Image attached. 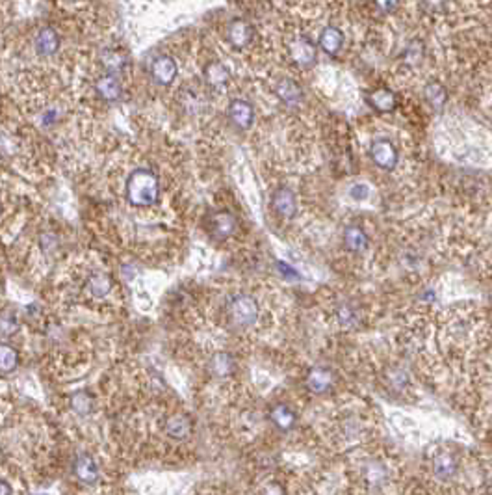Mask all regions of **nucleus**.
<instances>
[{"label":"nucleus","instance_id":"nucleus-8","mask_svg":"<svg viewBox=\"0 0 492 495\" xmlns=\"http://www.w3.org/2000/svg\"><path fill=\"white\" fill-rule=\"evenodd\" d=\"M227 116L231 119V123L240 130L251 129L255 123V109L246 99H232L227 109Z\"/></svg>","mask_w":492,"mask_h":495},{"label":"nucleus","instance_id":"nucleus-20","mask_svg":"<svg viewBox=\"0 0 492 495\" xmlns=\"http://www.w3.org/2000/svg\"><path fill=\"white\" fill-rule=\"evenodd\" d=\"M208 369L216 378H227L236 371V360L229 352H216L208 362Z\"/></svg>","mask_w":492,"mask_h":495},{"label":"nucleus","instance_id":"nucleus-27","mask_svg":"<svg viewBox=\"0 0 492 495\" xmlns=\"http://www.w3.org/2000/svg\"><path fill=\"white\" fill-rule=\"evenodd\" d=\"M93 406H95L93 399H91L88 393L76 391L73 396H71V408H73L74 413H79V416H88V413H91V411H93Z\"/></svg>","mask_w":492,"mask_h":495},{"label":"nucleus","instance_id":"nucleus-14","mask_svg":"<svg viewBox=\"0 0 492 495\" xmlns=\"http://www.w3.org/2000/svg\"><path fill=\"white\" fill-rule=\"evenodd\" d=\"M34 49L40 56H52L59 49V35L55 28L43 26L38 30L34 38Z\"/></svg>","mask_w":492,"mask_h":495},{"label":"nucleus","instance_id":"nucleus-10","mask_svg":"<svg viewBox=\"0 0 492 495\" xmlns=\"http://www.w3.org/2000/svg\"><path fill=\"white\" fill-rule=\"evenodd\" d=\"M95 91H97L98 99L106 101V103H115L123 97V84L118 74L108 73L97 79L95 82Z\"/></svg>","mask_w":492,"mask_h":495},{"label":"nucleus","instance_id":"nucleus-16","mask_svg":"<svg viewBox=\"0 0 492 495\" xmlns=\"http://www.w3.org/2000/svg\"><path fill=\"white\" fill-rule=\"evenodd\" d=\"M275 95L286 106H299L303 103V89L292 79H281L275 84Z\"/></svg>","mask_w":492,"mask_h":495},{"label":"nucleus","instance_id":"nucleus-11","mask_svg":"<svg viewBox=\"0 0 492 495\" xmlns=\"http://www.w3.org/2000/svg\"><path fill=\"white\" fill-rule=\"evenodd\" d=\"M290 58L294 60L297 65H303V67H309L316 62V56H318V50H316V45L309 40V38H295L290 43Z\"/></svg>","mask_w":492,"mask_h":495},{"label":"nucleus","instance_id":"nucleus-7","mask_svg":"<svg viewBox=\"0 0 492 495\" xmlns=\"http://www.w3.org/2000/svg\"><path fill=\"white\" fill-rule=\"evenodd\" d=\"M149 73H151V79H153L158 86H171L173 82H175V79H177L178 65L171 56L160 55L151 62Z\"/></svg>","mask_w":492,"mask_h":495},{"label":"nucleus","instance_id":"nucleus-12","mask_svg":"<svg viewBox=\"0 0 492 495\" xmlns=\"http://www.w3.org/2000/svg\"><path fill=\"white\" fill-rule=\"evenodd\" d=\"M227 41L234 49H246L253 41V26L244 19H232L227 26Z\"/></svg>","mask_w":492,"mask_h":495},{"label":"nucleus","instance_id":"nucleus-5","mask_svg":"<svg viewBox=\"0 0 492 495\" xmlns=\"http://www.w3.org/2000/svg\"><path fill=\"white\" fill-rule=\"evenodd\" d=\"M336 384L335 372L327 367H312L305 374L307 391L312 395H325L329 393Z\"/></svg>","mask_w":492,"mask_h":495},{"label":"nucleus","instance_id":"nucleus-17","mask_svg":"<svg viewBox=\"0 0 492 495\" xmlns=\"http://www.w3.org/2000/svg\"><path fill=\"white\" fill-rule=\"evenodd\" d=\"M73 471L74 475H76V479H79L80 482H84V484H95V482L98 481V477H101L98 466L95 464L93 458L88 455L76 456V460H74L73 464Z\"/></svg>","mask_w":492,"mask_h":495},{"label":"nucleus","instance_id":"nucleus-19","mask_svg":"<svg viewBox=\"0 0 492 495\" xmlns=\"http://www.w3.org/2000/svg\"><path fill=\"white\" fill-rule=\"evenodd\" d=\"M202 77H205L207 86H210L212 89H222L229 84L231 71L227 69V65L222 64V62H210L202 71Z\"/></svg>","mask_w":492,"mask_h":495},{"label":"nucleus","instance_id":"nucleus-31","mask_svg":"<svg viewBox=\"0 0 492 495\" xmlns=\"http://www.w3.org/2000/svg\"><path fill=\"white\" fill-rule=\"evenodd\" d=\"M350 196L355 201H362V199H366L370 196V189L366 184H355V187H351Z\"/></svg>","mask_w":492,"mask_h":495},{"label":"nucleus","instance_id":"nucleus-26","mask_svg":"<svg viewBox=\"0 0 492 495\" xmlns=\"http://www.w3.org/2000/svg\"><path fill=\"white\" fill-rule=\"evenodd\" d=\"M19 365V352L8 343H0V372L10 374Z\"/></svg>","mask_w":492,"mask_h":495},{"label":"nucleus","instance_id":"nucleus-1","mask_svg":"<svg viewBox=\"0 0 492 495\" xmlns=\"http://www.w3.org/2000/svg\"><path fill=\"white\" fill-rule=\"evenodd\" d=\"M160 183L154 172L145 168L134 169L127 179V199L134 207H151L158 201Z\"/></svg>","mask_w":492,"mask_h":495},{"label":"nucleus","instance_id":"nucleus-3","mask_svg":"<svg viewBox=\"0 0 492 495\" xmlns=\"http://www.w3.org/2000/svg\"><path fill=\"white\" fill-rule=\"evenodd\" d=\"M207 229H208V235H210L214 240H217V243H225V240H229L232 235L236 233L238 220L231 211H225V208H222V211H214L207 220Z\"/></svg>","mask_w":492,"mask_h":495},{"label":"nucleus","instance_id":"nucleus-21","mask_svg":"<svg viewBox=\"0 0 492 495\" xmlns=\"http://www.w3.org/2000/svg\"><path fill=\"white\" fill-rule=\"evenodd\" d=\"M164 428H166L168 436H171L173 440H186L192 434V421L184 413H175V416H169L166 419Z\"/></svg>","mask_w":492,"mask_h":495},{"label":"nucleus","instance_id":"nucleus-30","mask_svg":"<svg viewBox=\"0 0 492 495\" xmlns=\"http://www.w3.org/2000/svg\"><path fill=\"white\" fill-rule=\"evenodd\" d=\"M423 58V45L420 41H413L405 50V62L411 65L420 64Z\"/></svg>","mask_w":492,"mask_h":495},{"label":"nucleus","instance_id":"nucleus-24","mask_svg":"<svg viewBox=\"0 0 492 495\" xmlns=\"http://www.w3.org/2000/svg\"><path fill=\"white\" fill-rule=\"evenodd\" d=\"M423 97L429 103V106H433L435 110H440L444 104L448 103V89L437 80H431L423 88Z\"/></svg>","mask_w":492,"mask_h":495},{"label":"nucleus","instance_id":"nucleus-33","mask_svg":"<svg viewBox=\"0 0 492 495\" xmlns=\"http://www.w3.org/2000/svg\"><path fill=\"white\" fill-rule=\"evenodd\" d=\"M425 4H428L433 11H440L444 10V6L448 4V0H425Z\"/></svg>","mask_w":492,"mask_h":495},{"label":"nucleus","instance_id":"nucleus-15","mask_svg":"<svg viewBox=\"0 0 492 495\" xmlns=\"http://www.w3.org/2000/svg\"><path fill=\"white\" fill-rule=\"evenodd\" d=\"M270 421L273 423V426H275L277 430L290 432L294 430L295 425H297V413H295L288 404L279 402L275 406H271Z\"/></svg>","mask_w":492,"mask_h":495},{"label":"nucleus","instance_id":"nucleus-4","mask_svg":"<svg viewBox=\"0 0 492 495\" xmlns=\"http://www.w3.org/2000/svg\"><path fill=\"white\" fill-rule=\"evenodd\" d=\"M370 159L383 172H392L399 162V151L390 140L377 138L370 145Z\"/></svg>","mask_w":492,"mask_h":495},{"label":"nucleus","instance_id":"nucleus-29","mask_svg":"<svg viewBox=\"0 0 492 495\" xmlns=\"http://www.w3.org/2000/svg\"><path fill=\"white\" fill-rule=\"evenodd\" d=\"M336 318H338L342 326H351L357 321V311H355V307L350 306V304H342L336 309Z\"/></svg>","mask_w":492,"mask_h":495},{"label":"nucleus","instance_id":"nucleus-25","mask_svg":"<svg viewBox=\"0 0 492 495\" xmlns=\"http://www.w3.org/2000/svg\"><path fill=\"white\" fill-rule=\"evenodd\" d=\"M342 41H344L342 32H340L338 28H335V26L324 28V32H321L320 35V47L327 55H336V52L342 49Z\"/></svg>","mask_w":492,"mask_h":495},{"label":"nucleus","instance_id":"nucleus-18","mask_svg":"<svg viewBox=\"0 0 492 495\" xmlns=\"http://www.w3.org/2000/svg\"><path fill=\"white\" fill-rule=\"evenodd\" d=\"M459 462L452 452H440L433 460V475L438 481H452L457 475Z\"/></svg>","mask_w":492,"mask_h":495},{"label":"nucleus","instance_id":"nucleus-32","mask_svg":"<svg viewBox=\"0 0 492 495\" xmlns=\"http://www.w3.org/2000/svg\"><path fill=\"white\" fill-rule=\"evenodd\" d=\"M375 4H377V8L383 11H392L398 8L399 0H375Z\"/></svg>","mask_w":492,"mask_h":495},{"label":"nucleus","instance_id":"nucleus-28","mask_svg":"<svg viewBox=\"0 0 492 495\" xmlns=\"http://www.w3.org/2000/svg\"><path fill=\"white\" fill-rule=\"evenodd\" d=\"M17 330H19V321L13 313H0V337H11Z\"/></svg>","mask_w":492,"mask_h":495},{"label":"nucleus","instance_id":"nucleus-22","mask_svg":"<svg viewBox=\"0 0 492 495\" xmlns=\"http://www.w3.org/2000/svg\"><path fill=\"white\" fill-rule=\"evenodd\" d=\"M101 62H103L104 69L108 73L119 74L127 69L128 56L121 49H104L103 55H101Z\"/></svg>","mask_w":492,"mask_h":495},{"label":"nucleus","instance_id":"nucleus-9","mask_svg":"<svg viewBox=\"0 0 492 495\" xmlns=\"http://www.w3.org/2000/svg\"><path fill=\"white\" fill-rule=\"evenodd\" d=\"M342 243H344V248L350 253H365L370 246V235L362 226L359 223H351L348 228L344 229V235H342Z\"/></svg>","mask_w":492,"mask_h":495},{"label":"nucleus","instance_id":"nucleus-34","mask_svg":"<svg viewBox=\"0 0 492 495\" xmlns=\"http://www.w3.org/2000/svg\"><path fill=\"white\" fill-rule=\"evenodd\" d=\"M11 494V488L8 482L0 481V495H10Z\"/></svg>","mask_w":492,"mask_h":495},{"label":"nucleus","instance_id":"nucleus-23","mask_svg":"<svg viewBox=\"0 0 492 495\" xmlns=\"http://www.w3.org/2000/svg\"><path fill=\"white\" fill-rule=\"evenodd\" d=\"M113 283L112 277L104 272H95L89 276L88 283H86V289L93 298H104L108 296L110 291H112Z\"/></svg>","mask_w":492,"mask_h":495},{"label":"nucleus","instance_id":"nucleus-13","mask_svg":"<svg viewBox=\"0 0 492 495\" xmlns=\"http://www.w3.org/2000/svg\"><path fill=\"white\" fill-rule=\"evenodd\" d=\"M366 103L370 104V109L379 112V114H390L398 106V97L392 89L377 88L366 95Z\"/></svg>","mask_w":492,"mask_h":495},{"label":"nucleus","instance_id":"nucleus-6","mask_svg":"<svg viewBox=\"0 0 492 495\" xmlns=\"http://www.w3.org/2000/svg\"><path fill=\"white\" fill-rule=\"evenodd\" d=\"M271 208L282 220H292L297 214V196L288 187H277L271 194Z\"/></svg>","mask_w":492,"mask_h":495},{"label":"nucleus","instance_id":"nucleus-2","mask_svg":"<svg viewBox=\"0 0 492 495\" xmlns=\"http://www.w3.org/2000/svg\"><path fill=\"white\" fill-rule=\"evenodd\" d=\"M261 307L256 298L251 294H236L229 302V317L240 328H249L258 321Z\"/></svg>","mask_w":492,"mask_h":495}]
</instances>
